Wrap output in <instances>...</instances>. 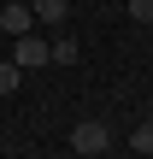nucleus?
I'll list each match as a JSON object with an SVG mask.
<instances>
[{
	"label": "nucleus",
	"mask_w": 153,
	"mask_h": 159,
	"mask_svg": "<svg viewBox=\"0 0 153 159\" xmlns=\"http://www.w3.org/2000/svg\"><path fill=\"white\" fill-rule=\"evenodd\" d=\"M53 65H77V35H59L53 41Z\"/></svg>",
	"instance_id": "39448f33"
},
{
	"label": "nucleus",
	"mask_w": 153,
	"mask_h": 159,
	"mask_svg": "<svg viewBox=\"0 0 153 159\" xmlns=\"http://www.w3.org/2000/svg\"><path fill=\"white\" fill-rule=\"evenodd\" d=\"M130 148H136V153H153V118L142 124V130H130Z\"/></svg>",
	"instance_id": "0eeeda50"
},
{
	"label": "nucleus",
	"mask_w": 153,
	"mask_h": 159,
	"mask_svg": "<svg viewBox=\"0 0 153 159\" xmlns=\"http://www.w3.org/2000/svg\"><path fill=\"white\" fill-rule=\"evenodd\" d=\"M130 18L136 24H153V0H130Z\"/></svg>",
	"instance_id": "6e6552de"
},
{
	"label": "nucleus",
	"mask_w": 153,
	"mask_h": 159,
	"mask_svg": "<svg viewBox=\"0 0 153 159\" xmlns=\"http://www.w3.org/2000/svg\"><path fill=\"white\" fill-rule=\"evenodd\" d=\"M147 112H153V100H147Z\"/></svg>",
	"instance_id": "1a4fd4ad"
},
{
	"label": "nucleus",
	"mask_w": 153,
	"mask_h": 159,
	"mask_svg": "<svg viewBox=\"0 0 153 159\" xmlns=\"http://www.w3.org/2000/svg\"><path fill=\"white\" fill-rule=\"evenodd\" d=\"M12 89H24V71L6 59V65H0V94H12Z\"/></svg>",
	"instance_id": "423d86ee"
},
{
	"label": "nucleus",
	"mask_w": 153,
	"mask_h": 159,
	"mask_svg": "<svg viewBox=\"0 0 153 159\" xmlns=\"http://www.w3.org/2000/svg\"><path fill=\"white\" fill-rule=\"evenodd\" d=\"M106 142H112V130H106L100 118H83V124L71 130V148H77L83 159H100V153H106Z\"/></svg>",
	"instance_id": "f257e3e1"
},
{
	"label": "nucleus",
	"mask_w": 153,
	"mask_h": 159,
	"mask_svg": "<svg viewBox=\"0 0 153 159\" xmlns=\"http://www.w3.org/2000/svg\"><path fill=\"white\" fill-rule=\"evenodd\" d=\"M29 12H35L41 24H65V12H71V0H29Z\"/></svg>",
	"instance_id": "20e7f679"
},
{
	"label": "nucleus",
	"mask_w": 153,
	"mask_h": 159,
	"mask_svg": "<svg viewBox=\"0 0 153 159\" xmlns=\"http://www.w3.org/2000/svg\"><path fill=\"white\" fill-rule=\"evenodd\" d=\"M47 59H53V41H41V35H18V53H12L18 71H35V65H47Z\"/></svg>",
	"instance_id": "f03ea898"
},
{
	"label": "nucleus",
	"mask_w": 153,
	"mask_h": 159,
	"mask_svg": "<svg viewBox=\"0 0 153 159\" xmlns=\"http://www.w3.org/2000/svg\"><path fill=\"white\" fill-rule=\"evenodd\" d=\"M29 18H35V12H29V0L0 6V30H6V35H29Z\"/></svg>",
	"instance_id": "7ed1b4c3"
}]
</instances>
